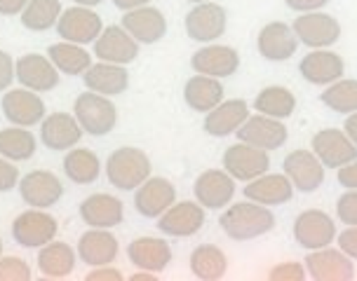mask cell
Wrapping results in <instances>:
<instances>
[{
  "label": "cell",
  "instance_id": "cell-1",
  "mask_svg": "<svg viewBox=\"0 0 357 281\" xmlns=\"http://www.w3.org/2000/svg\"><path fill=\"white\" fill-rule=\"evenodd\" d=\"M219 227L235 241H250L271 232L275 227L273 211L252 200L231 204L219 218Z\"/></svg>",
  "mask_w": 357,
  "mask_h": 281
},
{
  "label": "cell",
  "instance_id": "cell-2",
  "mask_svg": "<svg viewBox=\"0 0 357 281\" xmlns=\"http://www.w3.org/2000/svg\"><path fill=\"white\" fill-rule=\"evenodd\" d=\"M153 164L149 155L142 148L134 145H123V148L113 150L106 159V178L113 188L123 190V193H134L146 178L151 176Z\"/></svg>",
  "mask_w": 357,
  "mask_h": 281
},
{
  "label": "cell",
  "instance_id": "cell-3",
  "mask_svg": "<svg viewBox=\"0 0 357 281\" xmlns=\"http://www.w3.org/2000/svg\"><path fill=\"white\" fill-rule=\"evenodd\" d=\"M73 115L80 122L82 131L89 136H106L118 125V108L111 97L97 92H82L73 104Z\"/></svg>",
  "mask_w": 357,
  "mask_h": 281
},
{
  "label": "cell",
  "instance_id": "cell-4",
  "mask_svg": "<svg viewBox=\"0 0 357 281\" xmlns=\"http://www.w3.org/2000/svg\"><path fill=\"white\" fill-rule=\"evenodd\" d=\"M56 232H59V225L54 216L43 209H29L12 220V239L24 248H40L50 244Z\"/></svg>",
  "mask_w": 357,
  "mask_h": 281
},
{
  "label": "cell",
  "instance_id": "cell-5",
  "mask_svg": "<svg viewBox=\"0 0 357 281\" xmlns=\"http://www.w3.org/2000/svg\"><path fill=\"white\" fill-rule=\"evenodd\" d=\"M336 223L329 214L320 209H308L296 216L294 220V239L305 251H317V248L331 246L336 239Z\"/></svg>",
  "mask_w": 357,
  "mask_h": 281
},
{
  "label": "cell",
  "instance_id": "cell-6",
  "mask_svg": "<svg viewBox=\"0 0 357 281\" xmlns=\"http://www.w3.org/2000/svg\"><path fill=\"white\" fill-rule=\"evenodd\" d=\"M291 29H294L298 42L315 49L331 47L341 38V24L331 15H324L320 10L298 15L294 24H291Z\"/></svg>",
  "mask_w": 357,
  "mask_h": 281
},
{
  "label": "cell",
  "instance_id": "cell-7",
  "mask_svg": "<svg viewBox=\"0 0 357 281\" xmlns=\"http://www.w3.org/2000/svg\"><path fill=\"white\" fill-rule=\"evenodd\" d=\"M54 31L59 33L61 40L75 42V45H89L99 38V33L104 31V22L94 10L75 5L61 12L59 22H56Z\"/></svg>",
  "mask_w": 357,
  "mask_h": 281
},
{
  "label": "cell",
  "instance_id": "cell-8",
  "mask_svg": "<svg viewBox=\"0 0 357 281\" xmlns=\"http://www.w3.org/2000/svg\"><path fill=\"white\" fill-rule=\"evenodd\" d=\"M312 152L317 159L324 164V169H341L348 162L357 159V145L348 138V134L343 129H320L312 136Z\"/></svg>",
  "mask_w": 357,
  "mask_h": 281
},
{
  "label": "cell",
  "instance_id": "cell-9",
  "mask_svg": "<svg viewBox=\"0 0 357 281\" xmlns=\"http://www.w3.org/2000/svg\"><path fill=\"white\" fill-rule=\"evenodd\" d=\"M183 26H186V33L190 40L214 42L216 38H221L226 33L228 15L221 5H216L214 0H207V3H197L195 8L188 12Z\"/></svg>",
  "mask_w": 357,
  "mask_h": 281
},
{
  "label": "cell",
  "instance_id": "cell-10",
  "mask_svg": "<svg viewBox=\"0 0 357 281\" xmlns=\"http://www.w3.org/2000/svg\"><path fill=\"white\" fill-rule=\"evenodd\" d=\"M305 272L315 281H350L355 277L353 258H348L341 248H317L305 255Z\"/></svg>",
  "mask_w": 357,
  "mask_h": 281
},
{
  "label": "cell",
  "instance_id": "cell-11",
  "mask_svg": "<svg viewBox=\"0 0 357 281\" xmlns=\"http://www.w3.org/2000/svg\"><path fill=\"white\" fill-rule=\"evenodd\" d=\"M205 225V207L197 202H174L158 218V232L167 237H193Z\"/></svg>",
  "mask_w": 357,
  "mask_h": 281
},
{
  "label": "cell",
  "instance_id": "cell-12",
  "mask_svg": "<svg viewBox=\"0 0 357 281\" xmlns=\"http://www.w3.org/2000/svg\"><path fill=\"white\" fill-rule=\"evenodd\" d=\"M174 202H176L174 183L162 176H149L134 190V209L144 218H160Z\"/></svg>",
  "mask_w": 357,
  "mask_h": 281
},
{
  "label": "cell",
  "instance_id": "cell-13",
  "mask_svg": "<svg viewBox=\"0 0 357 281\" xmlns=\"http://www.w3.org/2000/svg\"><path fill=\"white\" fill-rule=\"evenodd\" d=\"M284 176L289 178L298 193H315L324 183V164L312 150H291L282 162Z\"/></svg>",
  "mask_w": 357,
  "mask_h": 281
},
{
  "label": "cell",
  "instance_id": "cell-14",
  "mask_svg": "<svg viewBox=\"0 0 357 281\" xmlns=\"http://www.w3.org/2000/svg\"><path fill=\"white\" fill-rule=\"evenodd\" d=\"M223 169L231 174L235 181H254L261 174L271 169L268 152L261 148H254L250 143H235L223 152Z\"/></svg>",
  "mask_w": 357,
  "mask_h": 281
},
{
  "label": "cell",
  "instance_id": "cell-15",
  "mask_svg": "<svg viewBox=\"0 0 357 281\" xmlns=\"http://www.w3.org/2000/svg\"><path fill=\"white\" fill-rule=\"evenodd\" d=\"M0 108H3L8 122L17 127H29V129L33 125H40L45 118L43 99L38 97V92H31L26 87L8 89L0 99Z\"/></svg>",
  "mask_w": 357,
  "mask_h": 281
},
{
  "label": "cell",
  "instance_id": "cell-16",
  "mask_svg": "<svg viewBox=\"0 0 357 281\" xmlns=\"http://www.w3.org/2000/svg\"><path fill=\"white\" fill-rule=\"evenodd\" d=\"M238 138L242 143H250L254 148L261 150H278L282 148L289 138L284 122H280L275 118H268V115H250L245 120V125L238 129Z\"/></svg>",
  "mask_w": 357,
  "mask_h": 281
},
{
  "label": "cell",
  "instance_id": "cell-17",
  "mask_svg": "<svg viewBox=\"0 0 357 281\" xmlns=\"http://www.w3.org/2000/svg\"><path fill=\"white\" fill-rule=\"evenodd\" d=\"M193 195L205 209H223L235 197V178L226 169H207L195 178Z\"/></svg>",
  "mask_w": 357,
  "mask_h": 281
},
{
  "label": "cell",
  "instance_id": "cell-18",
  "mask_svg": "<svg viewBox=\"0 0 357 281\" xmlns=\"http://www.w3.org/2000/svg\"><path fill=\"white\" fill-rule=\"evenodd\" d=\"M94 56L106 63H118V66H127L139 56V42L127 33L123 26L111 24L99 33L94 40Z\"/></svg>",
  "mask_w": 357,
  "mask_h": 281
},
{
  "label": "cell",
  "instance_id": "cell-19",
  "mask_svg": "<svg viewBox=\"0 0 357 281\" xmlns=\"http://www.w3.org/2000/svg\"><path fill=\"white\" fill-rule=\"evenodd\" d=\"M19 195L33 209H50L63 197V185L52 171L36 169L19 178Z\"/></svg>",
  "mask_w": 357,
  "mask_h": 281
},
{
  "label": "cell",
  "instance_id": "cell-20",
  "mask_svg": "<svg viewBox=\"0 0 357 281\" xmlns=\"http://www.w3.org/2000/svg\"><path fill=\"white\" fill-rule=\"evenodd\" d=\"M190 68L200 75H209V78H231L240 68V54L235 47L228 45H209V47H200L190 56Z\"/></svg>",
  "mask_w": 357,
  "mask_h": 281
},
{
  "label": "cell",
  "instance_id": "cell-21",
  "mask_svg": "<svg viewBox=\"0 0 357 281\" xmlns=\"http://www.w3.org/2000/svg\"><path fill=\"white\" fill-rule=\"evenodd\" d=\"M82 138V127L75 120V115L68 113H50L43 118L40 122V140L45 148L63 152L71 150L80 143Z\"/></svg>",
  "mask_w": 357,
  "mask_h": 281
},
{
  "label": "cell",
  "instance_id": "cell-22",
  "mask_svg": "<svg viewBox=\"0 0 357 281\" xmlns=\"http://www.w3.org/2000/svg\"><path fill=\"white\" fill-rule=\"evenodd\" d=\"M15 75L19 85L31 89V92H52L59 85V70L50 56L43 54H24L22 59L15 61Z\"/></svg>",
  "mask_w": 357,
  "mask_h": 281
},
{
  "label": "cell",
  "instance_id": "cell-23",
  "mask_svg": "<svg viewBox=\"0 0 357 281\" xmlns=\"http://www.w3.org/2000/svg\"><path fill=\"white\" fill-rule=\"evenodd\" d=\"M123 29L139 45H155L167 35V19H165V15L158 8L144 5V8L125 12Z\"/></svg>",
  "mask_w": 357,
  "mask_h": 281
},
{
  "label": "cell",
  "instance_id": "cell-24",
  "mask_svg": "<svg viewBox=\"0 0 357 281\" xmlns=\"http://www.w3.org/2000/svg\"><path fill=\"white\" fill-rule=\"evenodd\" d=\"M257 49L266 61H287L296 54L298 38L284 22H271L259 31Z\"/></svg>",
  "mask_w": 357,
  "mask_h": 281
},
{
  "label": "cell",
  "instance_id": "cell-25",
  "mask_svg": "<svg viewBox=\"0 0 357 281\" xmlns=\"http://www.w3.org/2000/svg\"><path fill=\"white\" fill-rule=\"evenodd\" d=\"M343 70H346V63H343V56L331 52V49H312L301 59L298 63V73L305 82L310 85H331V82L343 78Z\"/></svg>",
  "mask_w": 357,
  "mask_h": 281
},
{
  "label": "cell",
  "instance_id": "cell-26",
  "mask_svg": "<svg viewBox=\"0 0 357 281\" xmlns=\"http://www.w3.org/2000/svg\"><path fill=\"white\" fill-rule=\"evenodd\" d=\"M80 218L89 227H104V230L116 227L125 220L123 200L106 193L89 195L80 204Z\"/></svg>",
  "mask_w": 357,
  "mask_h": 281
},
{
  "label": "cell",
  "instance_id": "cell-27",
  "mask_svg": "<svg viewBox=\"0 0 357 281\" xmlns=\"http://www.w3.org/2000/svg\"><path fill=\"white\" fill-rule=\"evenodd\" d=\"M78 258L89 267L111 265L118 258L120 244L116 234H111L104 227H92L78 239Z\"/></svg>",
  "mask_w": 357,
  "mask_h": 281
},
{
  "label": "cell",
  "instance_id": "cell-28",
  "mask_svg": "<svg viewBox=\"0 0 357 281\" xmlns=\"http://www.w3.org/2000/svg\"><path fill=\"white\" fill-rule=\"evenodd\" d=\"M247 118H250V104H247L245 99L221 101L219 106L207 113L205 122H202V129H205L209 136L223 138L238 131L240 127L245 125Z\"/></svg>",
  "mask_w": 357,
  "mask_h": 281
},
{
  "label": "cell",
  "instance_id": "cell-29",
  "mask_svg": "<svg viewBox=\"0 0 357 281\" xmlns=\"http://www.w3.org/2000/svg\"><path fill=\"white\" fill-rule=\"evenodd\" d=\"M294 195V185L284 174H261L254 181H247L245 185V197L264 207H280L287 204Z\"/></svg>",
  "mask_w": 357,
  "mask_h": 281
},
{
  "label": "cell",
  "instance_id": "cell-30",
  "mask_svg": "<svg viewBox=\"0 0 357 281\" xmlns=\"http://www.w3.org/2000/svg\"><path fill=\"white\" fill-rule=\"evenodd\" d=\"M127 258L137 270L155 274L172 263V248L160 237H139L127 246Z\"/></svg>",
  "mask_w": 357,
  "mask_h": 281
},
{
  "label": "cell",
  "instance_id": "cell-31",
  "mask_svg": "<svg viewBox=\"0 0 357 281\" xmlns=\"http://www.w3.org/2000/svg\"><path fill=\"white\" fill-rule=\"evenodd\" d=\"M82 80H85L87 89L104 94V97H118V94L127 92V87H130V73H127V68L106 61L92 63L82 73Z\"/></svg>",
  "mask_w": 357,
  "mask_h": 281
},
{
  "label": "cell",
  "instance_id": "cell-32",
  "mask_svg": "<svg viewBox=\"0 0 357 281\" xmlns=\"http://www.w3.org/2000/svg\"><path fill=\"white\" fill-rule=\"evenodd\" d=\"M183 101L188 104L190 111L209 113L223 101V85L216 78L195 73L183 87Z\"/></svg>",
  "mask_w": 357,
  "mask_h": 281
},
{
  "label": "cell",
  "instance_id": "cell-33",
  "mask_svg": "<svg viewBox=\"0 0 357 281\" xmlns=\"http://www.w3.org/2000/svg\"><path fill=\"white\" fill-rule=\"evenodd\" d=\"M75 267V251L66 241H50L40 246L38 253V270L45 279H66Z\"/></svg>",
  "mask_w": 357,
  "mask_h": 281
},
{
  "label": "cell",
  "instance_id": "cell-34",
  "mask_svg": "<svg viewBox=\"0 0 357 281\" xmlns=\"http://www.w3.org/2000/svg\"><path fill=\"white\" fill-rule=\"evenodd\" d=\"M190 272L195 279L202 281H219L228 272V258L219 246L200 244L190 253Z\"/></svg>",
  "mask_w": 357,
  "mask_h": 281
},
{
  "label": "cell",
  "instance_id": "cell-35",
  "mask_svg": "<svg viewBox=\"0 0 357 281\" xmlns=\"http://www.w3.org/2000/svg\"><path fill=\"white\" fill-rule=\"evenodd\" d=\"M63 174L75 185H92L101 176V159L87 148H71L63 157Z\"/></svg>",
  "mask_w": 357,
  "mask_h": 281
},
{
  "label": "cell",
  "instance_id": "cell-36",
  "mask_svg": "<svg viewBox=\"0 0 357 281\" xmlns=\"http://www.w3.org/2000/svg\"><path fill=\"white\" fill-rule=\"evenodd\" d=\"M47 56H50V61L56 66L59 73L71 75V78L82 75L89 66H92V56H89L87 49L82 47V45L66 42V40L50 45Z\"/></svg>",
  "mask_w": 357,
  "mask_h": 281
},
{
  "label": "cell",
  "instance_id": "cell-37",
  "mask_svg": "<svg viewBox=\"0 0 357 281\" xmlns=\"http://www.w3.org/2000/svg\"><path fill=\"white\" fill-rule=\"evenodd\" d=\"M38 140L29 127H5L0 129V157L10 162H26L36 155Z\"/></svg>",
  "mask_w": 357,
  "mask_h": 281
},
{
  "label": "cell",
  "instance_id": "cell-38",
  "mask_svg": "<svg viewBox=\"0 0 357 281\" xmlns=\"http://www.w3.org/2000/svg\"><path fill=\"white\" fill-rule=\"evenodd\" d=\"M254 108L261 115H268V118H275V120H287L291 118V113L296 111V97L291 94V89L273 85L261 89L254 99Z\"/></svg>",
  "mask_w": 357,
  "mask_h": 281
},
{
  "label": "cell",
  "instance_id": "cell-39",
  "mask_svg": "<svg viewBox=\"0 0 357 281\" xmlns=\"http://www.w3.org/2000/svg\"><path fill=\"white\" fill-rule=\"evenodd\" d=\"M61 12H63L61 0H29V5L19 17H22L24 29L40 33V31L56 26Z\"/></svg>",
  "mask_w": 357,
  "mask_h": 281
},
{
  "label": "cell",
  "instance_id": "cell-40",
  "mask_svg": "<svg viewBox=\"0 0 357 281\" xmlns=\"http://www.w3.org/2000/svg\"><path fill=\"white\" fill-rule=\"evenodd\" d=\"M322 104L334 113H357V80H336L322 92Z\"/></svg>",
  "mask_w": 357,
  "mask_h": 281
},
{
  "label": "cell",
  "instance_id": "cell-41",
  "mask_svg": "<svg viewBox=\"0 0 357 281\" xmlns=\"http://www.w3.org/2000/svg\"><path fill=\"white\" fill-rule=\"evenodd\" d=\"M31 267L26 260L17 258V255H8L0 258V281H31Z\"/></svg>",
  "mask_w": 357,
  "mask_h": 281
},
{
  "label": "cell",
  "instance_id": "cell-42",
  "mask_svg": "<svg viewBox=\"0 0 357 281\" xmlns=\"http://www.w3.org/2000/svg\"><path fill=\"white\" fill-rule=\"evenodd\" d=\"M336 216L343 225H357V190H346L336 202Z\"/></svg>",
  "mask_w": 357,
  "mask_h": 281
},
{
  "label": "cell",
  "instance_id": "cell-43",
  "mask_svg": "<svg viewBox=\"0 0 357 281\" xmlns=\"http://www.w3.org/2000/svg\"><path fill=\"white\" fill-rule=\"evenodd\" d=\"M305 277H308V272H305V265L301 263H280L271 267V272H268L271 281H303Z\"/></svg>",
  "mask_w": 357,
  "mask_h": 281
},
{
  "label": "cell",
  "instance_id": "cell-44",
  "mask_svg": "<svg viewBox=\"0 0 357 281\" xmlns=\"http://www.w3.org/2000/svg\"><path fill=\"white\" fill-rule=\"evenodd\" d=\"M15 185H19V169L15 162L0 157V193H10Z\"/></svg>",
  "mask_w": 357,
  "mask_h": 281
},
{
  "label": "cell",
  "instance_id": "cell-45",
  "mask_svg": "<svg viewBox=\"0 0 357 281\" xmlns=\"http://www.w3.org/2000/svg\"><path fill=\"white\" fill-rule=\"evenodd\" d=\"M336 241H339V248L348 258L357 260V225H346L341 234H336Z\"/></svg>",
  "mask_w": 357,
  "mask_h": 281
},
{
  "label": "cell",
  "instance_id": "cell-46",
  "mask_svg": "<svg viewBox=\"0 0 357 281\" xmlns=\"http://www.w3.org/2000/svg\"><path fill=\"white\" fill-rule=\"evenodd\" d=\"M15 61H12V56L8 52H3L0 49V92H8L12 80H15Z\"/></svg>",
  "mask_w": 357,
  "mask_h": 281
},
{
  "label": "cell",
  "instance_id": "cell-47",
  "mask_svg": "<svg viewBox=\"0 0 357 281\" xmlns=\"http://www.w3.org/2000/svg\"><path fill=\"white\" fill-rule=\"evenodd\" d=\"M123 272L116 270V267H108V265H101V267H94L92 272H87L85 281H123Z\"/></svg>",
  "mask_w": 357,
  "mask_h": 281
},
{
  "label": "cell",
  "instance_id": "cell-48",
  "mask_svg": "<svg viewBox=\"0 0 357 281\" xmlns=\"http://www.w3.org/2000/svg\"><path fill=\"white\" fill-rule=\"evenodd\" d=\"M284 5L289 10L298 12V15H303V12H317V10H322L324 5H329V0H284Z\"/></svg>",
  "mask_w": 357,
  "mask_h": 281
},
{
  "label": "cell",
  "instance_id": "cell-49",
  "mask_svg": "<svg viewBox=\"0 0 357 281\" xmlns=\"http://www.w3.org/2000/svg\"><path fill=\"white\" fill-rule=\"evenodd\" d=\"M339 183L346 190H357V159L348 162L346 167L339 169Z\"/></svg>",
  "mask_w": 357,
  "mask_h": 281
},
{
  "label": "cell",
  "instance_id": "cell-50",
  "mask_svg": "<svg viewBox=\"0 0 357 281\" xmlns=\"http://www.w3.org/2000/svg\"><path fill=\"white\" fill-rule=\"evenodd\" d=\"M26 5H29V0H0V15L3 17L22 15Z\"/></svg>",
  "mask_w": 357,
  "mask_h": 281
},
{
  "label": "cell",
  "instance_id": "cell-51",
  "mask_svg": "<svg viewBox=\"0 0 357 281\" xmlns=\"http://www.w3.org/2000/svg\"><path fill=\"white\" fill-rule=\"evenodd\" d=\"M343 131H346V134H348V138L357 145V113H350V115H348L346 125H343Z\"/></svg>",
  "mask_w": 357,
  "mask_h": 281
},
{
  "label": "cell",
  "instance_id": "cell-52",
  "mask_svg": "<svg viewBox=\"0 0 357 281\" xmlns=\"http://www.w3.org/2000/svg\"><path fill=\"white\" fill-rule=\"evenodd\" d=\"M149 3L151 0H113V5H116L118 10H125V12L144 8V5H149Z\"/></svg>",
  "mask_w": 357,
  "mask_h": 281
},
{
  "label": "cell",
  "instance_id": "cell-53",
  "mask_svg": "<svg viewBox=\"0 0 357 281\" xmlns=\"http://www.w3.org/2000/svg\"><path fill=\"white\" fill-rule=\"evenodd\" d=\"M130 281H158V277L153 272H146V270H139L137 274H132Z\"/></svg>",
  "mask_w": 357,
  "mask_h": 281
},
{
  "label": "cell",
  "instance_id": "cell-54",
  "mask_svg": "<svg viewBox=\"0 0 357 281\" xmlns=\"http://www.w3.org/2000/svg\"><path fill=\"white\" fill-rule=\"evenodd\" d=\"M75 5H82V8H97V5H101L104 0H73Z\"/></svg>",
  "mask_w": 357,
  "mask_h": 281
},
{
  "label": "cell",
  "instance_id": "cell-55",
  "mask_svg": "<svg viewBox=\"0 0 357 281\" xmlns=\"http://www.w3.org/2000/svg\"><path fill=\"white\" fill-rule=\"evenodd\" d=\"M188 3H195L197 5V3H207V0H188Z\"/></svg>",
  "mask_w": 357,
  "mask_h": 281
},
{
  "label": "cell",
  "instance_id": "cell-56",
  "mask_svg": "<svg viewBox=\"0 0 357 281\" xmlns=\"http://www.w3.org/2000/svg\"><path fill=\"white\" fill-rule=\"evenodd\" d=\"M0 258H3V239H0Z\"/></svg>",
  "mask_w": 357,
  "mask_h": 281
}]
</instances>
